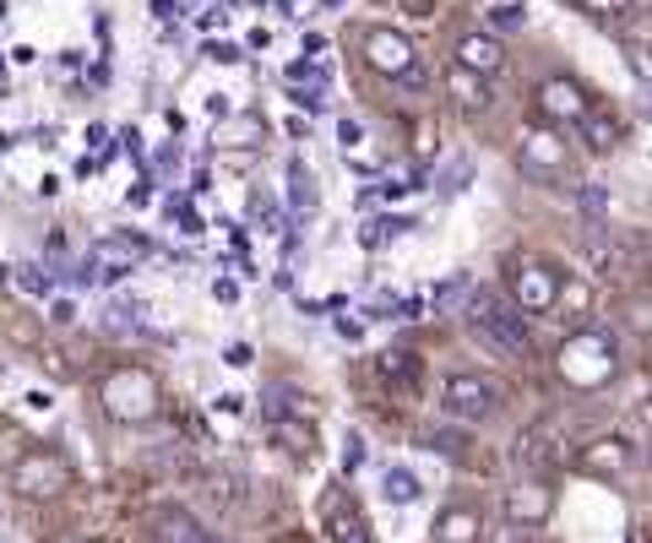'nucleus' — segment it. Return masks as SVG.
<instances>
[{"mask_svg":"<svg viewBox=\"0 0 652 543\" xmlns=\"http://www.w3.org/2000/svg\"><path fill=\"white\" fill-rule=\"evenodd\" d=\"M467 332L495 353H527V310L506 294L479 288L473 305H467Z\"/></svg>","mask_w":652,"mask_h":543,"instance_id":"obj_1","label":"nucleus"},{"mask_svg":"<svg viewBox=\"0 0 652 543\" xmlns=\"http://www.w3.org/2000/svg\"><path fill=\"white\" fill-rule=\"evenodd\" d=\"M560 375H566L571 386H582V392L609 386V381L620 375V353H614V338H609L603 327H587V332H577V338L560 348Z\"/></svg>","mask_w":652,"mask_h":543,"instance_id":"obj_2","label":"nucleus"},{"mask_svg":"<svg viewBox=\"0 0 652 543\" xmlns=\"http://www.w3.org/2000/svg\"><path fill=\"white\" fill-rule=\"evenodd\" d=\"M98 397H104V413L109 418H120V424H141V418H153L158 413V381L147 375V370H115L104 386H98Z\"/></svg>","mask_w":652,"mask_h":543,"instance_id":"obj_3","label":"nucleus"},{"mask_svg":"<svg viewBox=\"0 0 652 543\" xmlns=\"http://www.w3.org/2000/svg\"><path fill=\"white\" fill-rule=\"evenodd\" d=\"M147 256H153V245H147L141 234H130V228H109V234L93 245L87 267H93V277H98V283H120V277H130V272L141 267Z\"/></svg>","mask_w":652,"mask_h":543,"instance_id":"obj_4","label":"nucleus"},{"mask_svg":"<svg viewBox=\"0 0 652 543\" xmlns=\"http://www.w3.org/2000/svg\"><path fill=\"white\" fill-rule=\"evenodd\" d=\"M560 288H566V272L555 262H522L517 277H512V299H517L527 316H544L560 305Z\"/></svg>","mask_w":652,"mask_h":543,"instance_id":"obj_5","label":"nucleus"},{"mask_svg":"<svg viewBox=\"0 0 652 543\" xmlns=\"http://www.w3.org/2000/svg\"><path fill=\"white\" fill-rule=\"evenodd\" d=\"M501 403V386L490 381V375H473V370H462L446 381V418L456 424H479V418H490Z\"/></svg>","mask_w":652,"mask_h":543,"instance_id":"obj_6","label":"nucleus"},{"mask_svg":"<svg viewBox=\"0 0 652 543\" xmlns=\"http://www.w3.org/2000/svg\"><path fill=\"white\" fill-rule=\"evenodd\" d=\"M11 478H17V489L28 500H55V494L71 489V462H65L61 451H28Z\"/></svg>","mask_w":652,"mask_h":543,"instance_id":"obj_7","label":"nucleus"},{"mask_svg":"<svg viewBox=\"0 0 652 543\" xmlns=\"http://www.w3.org/2000/svg\"><path fill=\"white\" fill-rule=\"evenodd\" d=\"M587 109H592V98H587L582 87L571 82V76H549V82H538V115L549 120V126H582Z\"/></svg>","mask_w":652,"mask_h":543,"instance_id":"obj_8","label":"nucleus"},{"mask_svg":"<svg viewBox=\"0 0 652 543\" xmlns=\"http://www.w3.org/2000/svg\"><path fill=\"white\" fill-rule=\"evenodd\" d=\"M560 462H566V446H560V435H555L549 424L522 429V440H517L522 478H555V473H560Z\"/></svg>","mask_w":652,"mask_h":543,"instance_id":"obj_9","label":"nucleus"},{"mask_svg":"<svg viewBox=\"0 0 652 543\" xmlns=\"http://www.w3.org/2000/svg\"><path fill=\"white\" fill-rule=\"evenodd\" d=\"M322 522L332 543H365V517H359V500L348 494V483L322 489Z\"/></svg>","mask_w":652,"mask_h":543,"instance_id":"obj_10","label":"nucleus"},{"mask_svg":"<svg viewBox=\"0 0 652 543\" xmlns=\"http://www.w3.org/2000/svg\"><path fill=\"white\" fill-rule=\"evenodd\" d=\"M506 522L512 528H544V517L555 511V489H549V478H522L517 489H506Z\"/></svg>","mask_w":652,"mask_h":543,"instance_id":"obj_11","label":"nucleus"},{"mask_svg":"<svg viewBox=\"0 0 652 543\" xmlns=\"http://www.w3.org/2000/svg\"><path fill=\"white\" fill-rule=\"evenodd\" d=\"M365 61L381 71V76H408V71L419 66V61H413V44H408L397 28H370V33H365Z\"/></svg>","mask_w":652,"mask_h":543,"instance_id":"obj_12","label":"nucleus"},{"mask_svg":"<svg viewBox=\"0 0 652 543\" xmlns=\"http://www.w3.org/2000/svg\"><path fill=\"white\" fill-rule=\"evenodd\" d=\"M283 82L294 87L299 109H322V104H326V87H332V61H322V55H305V61L283 66Z\"/></svg>","mask_w":652,"mask_h":543,"instance_id":"obj_13","label":"nucleus"},{"mask_svg":"<svg viewBox=\"0 0 652 543\" xmlns=\"http://www.w3.org/2000/svg\"><path fill=\"white\" fill-rule=\"evenodd\" d=\"M582 468L592 478H625L637 468V451H631V440H620V435H603V440H592L582 451Z\"/></svg>","mask_w":652,"mask_h":543,"instance_id":"obj_14","label":"nucleus"},{"mask_svg":"<svg viewBox=\"0 0 652 543\" xmlns=\"http://www.w3.org/2000/svg\"><path fill=\"white\" fill-rule=\"evenodd\" d=\"M456 66L479 71V76H495V71H506V50H501V39H490V33H462V39H456Z\"/></svg>","mask_w":652,"mask_h":543,"instance_id":"obj_15","label":"nucleus"},{"mask_svg":"<svg viewBox=\"0 0 652 543\" xmlns=\"http://www.w3.org/2000/svg\"><path fill=\"white\" fill-rule=\"evenodd\" d=\"M153 533H158V543H218L201 522H196L191 511H180V505L153 511Z\"/></svg>","mask_w":652,"mask_h":543,"instance_id":"obj_16","label":"nucleus"},{"mask_svg":"<svg viewBox=\"0 0 652 543\" xmlns=\"http://www.w3.org/2000/svg\"><path fill=\"white\" fill-rule=\"evenodd\" d=\"M479 533H484V517L473 505H446L435 517V543H479Z\"/></svg>","mask_w":652,"mask_h":543,"instance_id":"obj_17","label":"nucleus"},{"mask_svg":"<svg viewBox=\"0 0 652 543\" xmlns=\"http://www.w3.org/2000/svg\"><path fill=\"white\" fill-rule=\"evenodd\" d=\"M473 294H479V283H473V272H452V277H441V288H435V316H467V305H473Z\"/></svg>","mask_w":652,"mask_h":543,"instance_id":"obj_18","label":"nucleus"},{"mask_svg":"<svg viewBox=\"0 0 652 543\" xmlns=\"http://www.w3.org/2000/svg\"><path fill=\"white\" fill-rule=\"evenodd\" d=\"M98 327H104L109 338H136V332H147V321H141V305H136V299H109V305H104V316H98Z\"/></svg>","mask_w":652,"mask_h":543,"instance_id":"obj_19","label":"nucleus"},{"mask_svg":"<svg viewBox=\"0 0 652 543\" xmlns=\"http://www.w3.org/2000/svg\"><path fill=\"white\" fill-rule=\"evenodd\" d=\"M522 169H527V174H560V169H566V152H560L549 136H527V147H522Z\"/></svg>","mask_w":652,"mask_h":543,"instance_id":"obj_20","label":"nucleus"},{"mask_svg":"<svg viewBox=\"0 0 652 543\" xmlns=\"http://www.w3.org/2000/svg\"><path fill=\"white\" fill-rule=\"evenodd\" d=\"M577 131H582V141L592 147V152H609V147L620 141V120H614L603 104H592V109H587V120L577 126Z\"/></svg>","mask_w":652,"mask_h":543,"instance_id":"obj_21","label":"nucleus"},{"mask_svg":"<svg viewBox=\"0 0 652 543\" xmlns=\"http://www.w3.org/2000/svg\"><path fill=\"white\" fill-rule=\"evenodd\" d=\"M316 202H322V191H316V174H311L299 158H288V206L305 217V212H316Z\"/></svg>","mask_w":652,"mask_h":543,"instance_id":"obj_22","label":"nucleus"},{"mask_svg":"<svg viewBox=\"0 0 652 543\" xmlns=\"http://www.w3.org/2000/svg\"><path fill=\"white\" fill-rule=\"evenodd\" d=\"M408 228H419V223H413V217H365L359 245H365V251H387L391 239H402Z\"/></svg>","mask_w":652,"mask_h":543,"instance_id":"obj_23","label":"nucleus"},{"mask_svg":"<svg viewBox=\"0 0 652 543\" xmlns=\"http://www.w3.org/2000/svg\"><path fill=\"white\" fill-rule=\"evenodd\" d=\"M473 174H479V163H473V152H456L441 163V174H435V191L441 196H462L467 185H473Z\"/></svg>","mask_w":652,"mask_h":543,"instance_id":"obj_24","label":"nucleus"},{"mask_svg":"<svg viewBox=\"0 0 652 543\" xmlns=\"http://www.w3.org/2000/svg\"><path fill=\"white\" fill-rule=\"evenodd\" d=\"M381 494H387V505H419V500H424V483L408 473V468H387Z\"/></svg>","mask_w":652,"mask_h":543,"instance_id":"obj_25","label":"nucleus"},{"mask_svg":"<svg viewBox=\"0 0 652 543\" xmlns=\"http://www.w3.org/2000/svg\"><path fill=\"white\" fill-rule=\"evenodd\" d=\"M376 370L387 381H397V386H419V353H408V348H387Z\"/></svg>","mask_w":652,"mask_h":543,"instance_id":"obj_26","label":"nucleus"},{"mask_svg":"<svg viewBox=\"0 0 652 543\" xmlns=\"http://www.w3.org/2000/svg\"><path fill=\"white\" fill-rule=\"evenodd\" d=\"M452 98L462 104V109H473V115H479V109L490 104V93H484V76H479V71L452 66Z\"/></svg>","mask_w":652,"mask_h":543,"instance_id":"obj_27","label":"nucleus"},{"mask_svg":"<svg viewBox=\"0 0 652 543\" xmlns=\"http://www.w3.org/2000/svg\"><path fill=\"white\" fill-rule=\"evenodd\" d=\"M566 6H577V11H587V17L614 22V17H637V11H648L652 0H566Z\"/></svg>","mask_w":652,"mask_h":543,"instance_id":"obj_28","label":"nucleus"},{"mask_svg":"<svg viewBox=\"0 0 652 543\" xmlns=\"http://www.w3.org/2000/svg\"><path fill=\"white\" fill-rule=\"evenodd\" d=\"M261 413H266V424H283V418H294V413H299V392H294V386H266Z\"/></svg>","mask_w":652,"mask_h":543,"instance_id":"obj_29","label":"nucleus"},{"mask_svg":"<svg viewBox=\"0 0 652 543\" xmlns=\"http://www.w3.org/2000/svg\"><path fill=\"white\" fill-rule=\"evenodd\" d=\"M272 429H277V440H283L294 457H305V451L316 446V429H311V424H299V418H283V424H272Z\"/></svg>","mask_w":652,"mask_h":543,"instance_id":"obj_30","label":"nucleus"},{"mask_svg":"<svg viewBox=\"0 0 652 543\" xmlns=\"http://www.w3.org/2000/svg\"><path fill=\"white\" fill-rule=\"evenodd\" d=\"M430 451H441V457H462V451H467V435H462V429H430Z\"/></svg>","mask_w":652,"mask_h":543,"instance_id":"obj_31","label":"nucleus"},{"mask_svg":"<svg viewBox=\"0 0 652 543\" xmlns=\"http://www.w3.org/2000/svg\"><path fill=\"white\" fill-rule=\"evenodd\" d=\"M17 288L44 299V294H50V272H44V267H22V272H17Z\"/></svg>","mask_w":652,"mask_h":543,"instance_id":"obj_32","label":"nucleus"},{"mask_svg":"<svg viewBox=\"0 0 652 543\" xmlns=\"http://www.w3.org/2000/svg\"><path fill=\"white\" fill-rule=\"evenodd\" d=\"M419 316H424V294H397L391 321H419Z\"/></svg>","mask_w":652,"mask_h":543,"instance_id":"obj_33","label":"nucleus"},{"mask_svg":"<svg viewBox=\"0 0 652 543\" xmlns=\"http://www.w3.org/2000/svg\"><path fill=\"white\" fill-rule=\"evenodd\" d=\"M359 462H365V440H359V429H348V435H343V468L354 473Z\"/></svg>","mask_w":652,"mask_h":543,"instance_id":"obj_34","label":"nucleus"},{"mask_svg":"<svg viewBox=\"0 0 652 543\" xmlns=\"http://www.w3.org/2000/svg\"><path fill=\"white\" fill-rule=\"evenodd\" d=\"M490 28H522V6L512 0V6H495L490 11Z\"/></svg>","mask_w":652,"mask_h":543,"instance_id":"obj_35","label":"nucleus"},{"mask_svg":"<svg viewBox=\"0 0 652 543\" xmlns=\"http://www.w3.org/2000/svg\"><path fill=\"white\" fill-rule=\"evenodd\" d=\"M212 299H218V305H240V283H234V277H218V283H212Z\"/></svg>","mask_w":652,"mask_h":543,"instance_id":"obj_36","label":"nucleus"},{"mask_svg":"<svg viewBox=\"0 0 652 543\" xmlns=\"http://www.w3.org/2000/svg\"><path fill=\"white\" fill-rule=\"evenodd\" d=\"M251 359H256V353H251V342H229V348H223V364H234V370H245Z\"/></svg>","mask_w":652,"mask_h":543,"instance_id":"obj_37","label":"nucleus"},{"mask_svg":"<svg viewBox=\"0 0 652 543\" xmlns=\"http://www.w3.org/2000/svg\"><path fill=\"white\" fill-rule=\"evenodd\" d=\"M207 55H212L218 66H234V61H240V50H234V44H207Z\"/></svg>","mask_w":652,"mask_h":543,"instance_id":"obj_38","label":"nucleus"},{"mask_svg":"<svg viewBox=\"0 0 652 543\" xmlns=\"http://www.w3.org/2000/svg\"><path fill=\"white\" fill-rule=\"evenodd\" d=\"M50 321H55V327H71V321H76V305H71V299H61V305L50 310Z\"/></svg>","mask_w":652,"mask_h":543,"instance_id":"obj_39","label":"nucleus"},{"mask_svg":"<svg viewBox=\"0 0 652 543\" xmlns=\"http://www.w3.org/2000/svg\"><path fill=\"white\" fill-rule=\"evenodd\" d=\"M337 332H343V338H348V342H359V338H365V321H354V316H343V321H337Z\"/></svg>","mask_w":652,"mask_h":543,"instance_id":"obj_40","label":"nucleus"},{"mask_svg":"<svg viewBox=\"0 0 652 543\" xmlns=\"http://www.w3.org/2000/svg\"><path fill=\"white\" fill-rule=\"evenodd\" d=\"M218 413H245V397H240V392H223V397H218Z\"/></svg>","mask_w":652,"mask_h":543,"instance_id":"obj_41","label":"nucleus"},{"mask_svg":"<svg viewBox=\"0 0 652 543\" xmlns=\"http://www.w3.org/2000/svg\"><path fill=\"white\" fill-rule=\"evenodd\" d=\"M11 61H17V66H33V61H39V50H33V44H17V50H11Z\"/></svg>","mask_w":652,"mask_h":543,"instance_id":"obj_42","label":"nucleus"},{"mask_svg":"<svg viewBox=\"0 0 652 543\" xmlns=\"http://www.w3.org/2000/svg\"><path fill=\"white\" fill-rule=\"evenodd\" d=\"M28 407H33V413H50L55 397H50V392H28Z\"/></svg>","mask_w":652,"mask_h":543,"instance_id":"obj_43","label":"nucleus"},{"mask_svg":"<svg viewBox=\"0 0 652 543\" xmlns=\"http://www.w3.org/2000/svg\"><path fill=\"white\" fill-rule=\"evenodd\" d=\"M87 141H93L98 152H115V147H109V131H104V126H93V131H87Z\"/></svg>","mask_w":652,"mask_h":543,"instance_id":"obj_44","label":"nucleus"},{"mask_svg":"<svg viewBox=\"0 0 652 543\" xmlns=\"http://www.w3.org/2000/svg\"><path fill=\"white\" fill-rule=\"evenodd\" d=\"M223 22H229V11H218V6H212V11H201V28H223Z\"/></svg>","mask_w":652,"mask_h":543,"instance_id":"obj_45","label":"nucleus"},{"mask_svg":"<svg viewBox=\"0 0 652 543\" xmlns=\"http://www.w3.org/2000/svg\"><path fill=\"white\" fill-rule=\"evenodd\" d=\"M175 6H180V0H153V17H164V22H169V17H180Z\"/></svg>","mask_w":652,"mask_h":543,"instance_id":"obj_46","label":"nucleus"},{"mask_svg":"<svg viewBox=\"0 0 652 543\" xmlns=\"http://www.w3.org/2000/svg\"><path fill=\"white\" fill-rule=\"evenodd\" d=\"M0 98H6V66H0Z\"/></svg>","mask_w":652,"mask_h":543,"instance_id":"obj_47","label":"nucleus"},{"mask_svg":"<svg viewBox=\"0 0 652 543\" xmlns=\"http://www.w3.org/2000/svg\"><path fill=\"white\" fill-rule=\"evenodd\" d=\"M6 272H11V267H6V262H0V283H6Z\"/></svg>","mask_w":652,"mask_h":543,"instance_id":"obj_48","label":"nucleus"},{"mask_svg":"<svg viewBox=\"0 0 652 543\" xmlns=\"http://www.w3.org/2000/svg\"><path fill=\"white\" fill-rule=\"evenodd\" d=\"M61 543H87V539H61Z\"/></svg>","mask_w":652,"mask_h":543,"instance_id":"obj_49","label":"nucleus"},{"mask_svg":"<svg viewBox=\"0 0 652 543\" xmlns=\"http://www.w3.org/2000/svg\"><path fill=\"white\" fill-rule=\"evenodd\" d=\"M0 17H6V0H0Z\"/></svg>","mask_w":652,"mask_h":543,"instance_id":"obj_50","label":"nucleus"},{"mask_svg":"<svg viewBox=\"0 0 652 543\" xmlns=\"http://www.w3.org/2000/svg\"><path fill=\"white\" fill-rule=\"evenodd\" d=\"M322 6H337V0H322Z\"/></svg>","mask_w":652,"mask_h":543,"instance_id":"obj_51","label":"nucleus"},{"mask_svg":"<svg viewBox=\"0 0 652 543\" xmlns=\"http://www.w3.org/2000/svg\"><path fill=\"white\" fill-rule=\"evenodd\" d=\"M0 522H6V511H0Z\"/></svg>","mask_w":652,"mask_h":543,"instance_id":"obj_52","label":"nucleus"}]
</instances>
